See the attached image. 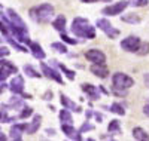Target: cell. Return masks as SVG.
Wrapping results in <instances>:
<instances>
[{
	"label": "cell",
	"mask_w": 149,
	"mask_h": 141,
	"mask_svg": "<svg viewBox=\"0 0 149 141\" xmlns=\"http://www.w3.org/2000/svg\"><path fill=\"white\" fill-rule=\"evenodd\" d=\"M85 58L88 61H91V62H95V64H104V61H106L104 54L102 52V50H98V49L86 50V52H85Z\"/></svg>",
	"instance_id": "8992f818"
},
{
	"label": "cell",
	"mask_w": 149,
	"mask_h": 141,
	"mask_svg": "<svg viewBox=\"0 0 149 141\" xmlns=\"http://www.w3.org/2000/svg\"><path fill=\"white\" fill-rule=\"evenodd\" d=\"M51 48H52V49H55L57 52H60V54H66V52H67V48H66L63 43H52V45H51Z\"/></svg>",
	"instance_id": "4316f807"
},
{
	"label": "cell",
	"mask_w": 149,
	"mask_h": 141,
	"mask_svg": "<svg viewBox=\"0 0 149 141\" xmlns=\"http://www.w3.org/2000/svg\"><path fill=\"white\" fill-rule=\"evenodd\" d=\"M143 80H145V85L149 88V73H146V74L143 76Z\"/></svg>",
	"instance_id": "836d02e7"
},
{
	"label": "cell",
	"mask_w": 149,
	"mask_h": 141,
	"mask_svg": "<svg viewBox=\"0 0 149 141\" xmlns=\"http://www.w3.org/2000/svg\"><path fill=\"white\" fill-rule=\"evenodd\" d=\"M128 5H130L128 2H124V0H122V2H118V3L112 5V6L104 8V9H103V14H104V15H119Z\"/></svg>",
	"instance_id": "52a82bcc"
},
{
	"label": "cell",
	"mask_w": 149,
	"mask_h": 141,
	"mask_svg": "<svg viewBox=\"0 0 149 141\" xmlns=\"http://www.w3.org/2000/svg\"><path fill=\"white\" fill-rule=\"evenodd\" d=\"M61 39H63L64 42H67V43H72V45H76V43H78V40H73V39H70V37H67L66 34H61Z\"/></svg>",
	"instance_id": "1f68e13d"
},
{
	"label": "cell",
	"mask_w": 149,
	"mask_h": 141,
	"mask_svg": "<svg viewBox=\"0 0 149 141\" xmlns=\"http://www.w3.org/2000/svg\"><path fill=\"white\" fill-rule=\"evenodd\" d=\"M31 113H33V110H31L30 107H24V109H22V113L19 114V119H26V118L31 116Z\"/></svg>",
	"instance_id": "f1b7e54d"
},
{
	"label": "cell",
	"mask_w": 149,
	"mask_h": 141,
	"mask_svg": "<svg viewBox=\"0 0 149 141\" xmlns=\"http://www.w3.org/2000/svg\"><path fill=\"white\" fill-rule=\"evenodd\" d=\"M40 67H42V71H43V74L46 76V77H49V79H52V80H55V82H58V83H63V79H61V76L55 71V70H52V68H49L46 64H40Z\"/></svg>",
	"instance_id": "4fadbf2b"
},
{
	"label": "cell",
	"mask_w": 149,
	"mask_h": 141,
	"mask_svg": "<svg viewBox=\"0 0 149 141\" xmlns=\"http://www.w3.org/2000/svg\"><path fill=\"white\" fill-rule=\"evenodd\" d=\"M30 14H31V18H33L34 21L45 24V22L51 21V18H52V15H54V8H52L51 5H48V3H43V5H40V6L31 9Z\"/></svg>",
	"instance_id": "7a4b0ae2"
},
{
	"label": "cell",
	"mask_w": 149,
	"mask_h": 141,
	"mask_svg": "<svg viewBox=\"0 0 149 141\" xmlns=\"http://www.w3.org/2000/svg\"><path fill=\"white\" fill-rule=\"evenodd\" d=\"M40 120H42V116H40V114H36V116L33 118V122L27 126V134H34L37 129H39Z\"/></svg>",
	"instance_id": "ac0fdd59"
},
{
	"label": "cell",
	"mask_w": 149,
	"mask_h": 141,
	"mask_svg": "<svg viewBox=\"0 0 149 141\" xmlns=\"http://www.w3.org/2000/svg\"><path fill=\"white\" fill-rule=\"evenodd\" d=\"M55 62H57V61H55ZM57 66H58V67H60L61 70H63L64 73H66V76H67V77H69L70 80H73V79H74V71L69 70V68H67L66 66H63V64H58V62H57Z\"/></svg>",
	"instance_id": "484cf974"
},
{
	"label": "cell",
	"mask_w": 149,
	"mask_h": 141,
	"mask_svg": "<svg viewBox=\"0 0 149 141\" xmlns=\"http://www.w3.org/2000/svg\"><path fill=\"white\" fill-rule=\"evenodd\" d=\"M51 98H52V92H51V91H48V92L43 95V100H51Z\"/></svg>",
	"instance_id": "e575fe53"
},
{
	"label": "cell",
	"mask_w": 149,
	"mask_h": 141,
	"mask_svg": "<svg viewBox=\"0 0 149 141\" xmlns=\"http://www.w3.org/2000/svg\"><path fill=\"white\" fill-rule=\"evenodd\" d=\"M104 2H110V0H104Z\"/></svg>",
	"instance_id": "ab89813d"
},
{
	"label": "cell",
	"mask_w": 149,
	"mask_h": 141,
	"mask_svg": "<svg viewBox=\"0 0 149 141\" xmlns=\"http://www.w3.org/2000/svg\"><path fill=\"white\" fill-rule=\"evenodd\" d=\"M122 21L134 24V22H139V21H140V18H139L137 15H136V14H128V15H125V17H122Z\"/></svg>",
	"instance_id": "d4e9b609"
},
{
	"label": "cell",
	"mask_w": 149,
	"mask_h": 141,
	"mask_svg": "<svg viewBox=\"0 0 149 141\" xmlns=\"http://www.w3.org/2000/svg\"><path fill=\"white\" fill-rule=\"evenodd\" d=\"M82 91L88 94L91 100H98V98H100V94H98L97 86H94V85H91V83H84V85H82Z\"/></svg>",
	"instance_id": "9a60e30c"
},
{
	"label": "cell",
	"mask_w": 149,
	"mask_h": 141,
	"mask_svg": "<svg viewBox=\"0 0 149 141\" xmlns=\"http://www.w3.org/2000/svg\"><path fill=\"white\" fill-rule=\"evenodd\" d=\"M143 111H145V114H146V116H149V104H148V106H145Z\"/></svg>",
	"instance_id": "d590c367"
},
{
	"label": "cell",
	"mask_w": 149,
	"mask_h": 141,
	"mask_svg": "<svg viewBox=\"0 0 149 141\" xmlns=\"http://www.w3.org/2000/svg\"><path fill=\"white\" fill-rule=\"evenodd\" d=\"M107 129H109L110 134H121V125H119L118 120H110Z\"/></svg>",
	"instance_id": "44dd1931"
},
{
	"label": "cell",
	"mask_w": 149,
	"mask_h": 141,
	"mask_svg": "<svg viewBox=\"0 0 149 141\" xmlns=\"http://www.w3.org/2000/svg\"><path fill=\"white\" fill-rule=\"evenodd\" d=\"M29 46H30V50H31V54L34 58L37 59H43L45 58V52H43V49L40 45H37L34 42H29Z\"/></svg>",
	"instance_id": "2e32d148"
},
{
	"label": "cell",
	"mask_w": 149,
	"mask_h": 141,
	"mask_svg": "<svg viewBox=\"0 0 149 141\" xmlns=\"http://www.w3.org/2000/svg\"><path fill=\"white\" fill-rule=\"evenodd\" d=\"M121 48L127 52H137L140 49V39L136 36H128L127 39L121 42Z\"/></svg>",
	"instance_id": "5b68a950"
},
{
	"label": "cell",
	"mask_w": 149,
	"mask_h": 141,
	"mask_svg": "<svg viewBox=\"0 0 149 141\" xmlns=\"http://www.w3.org/2000/svg\"><path fill=\"white\" fill-rule=\"evenodd\" d=\"M94 116H95V119H97L98 122H100V120L103 119V118H102V114H98V113H94Z\"/></svg>",
	"instance_id": "8d00e7d4"
},
{
	"label": "cell",
	"mask_w": 149,
	"mask_h": 141,
	"mask_svg": "<svg viewBox=\"0 0 149 141\" xmlns=\"http://www.w3.org/2000/svg\"><path fill=\"white\" fill-rule=\"evenodd\" d=\"M0 54H2V57H3V55H9L8 48H3V46H2V49H0Z\"/></svg>",
	"instance_id": "d6a6232c"
},
{
	"label": "cell",
	"mask_w": 149,
	"mask_h": 141,
	"mask_svg": "<svg viewBox=\"0 0 149 141\" xmlns=\"http://www.w3.org/2000/svg\"><path fill=\"white\" fill-rule=\"evenodd\" d=\"M137 52H139L140 55L148 54V52H149V43H143V45H142V48H140V50H137Z\"/></svg>",
	"instance_id": "4dcf8cb0"
},
{
	"label": "cell",
	"mask_w": 149,
	"mask_h": 141,
	"mask_svg": "<svg viewBox=\"0 0 149 141\" xmlns=\"http://www.w3.org/2000/svg\"><path fill=\"white\" fill-rule=\"evenodd\" d=\"M133 138L139 140V141H145V140H149V135L146 134L145 129H142V128H134L133 129Z\"/></svg>",
	"instance_id": "d6986e66"
},
{
	"label": "cell",
	"mask_w": 149,
	"mask_h": 141,
	"mask_svg": "<svg viewBox=\"0 0 149 141\" xmlns=\"http://www.w3.org/2000/svg\"><path fill=\"white\" fill-rule=\"evenodd\" d=\"M8 15H9V19H10V22L14 24L17 28H21V30H27V27H26V24H24V21L19 18V15L17 14V12H15L14 9H9V10H8Z\"/></svg>",
	"instance_id": "8fae6325"
},
{
	"label": "cell",
	"mask_w": 149,
	"mask_h": 141,
	"mask_svg": "<svg viewBox=\"0 0 149 141\" xmlns=\"http://www.w3.org/2000/svg\"><path fill=\"white\" fill-rule=\"evenodd\" d=\"M149 2L148 0H130V5L136 6V8H140V6H146Z\"/></svg>",
	"instance_id": "83f0119b"
},
{
	"label": "cell",
	"mask_w": 149,
	"mask_h": 141,
	"mask_svg": "<svg viewBox=\"0 0 149 141\" xmlns=\"http://www.w3.org/2000/svg\"><path fill=\"white\" fill-rule=\"evenodd\" d=\"M93 129H94V125H91V123H88V122H86V123H84V125L81 126L79 132L82 134V132H85V131H93Z\"/></svg>",
	"instance_id": "f546056e"
},
{
	"label": "cell",
	"mask_w": 149,
	"mask_h": 141,
	"mask_svg": "<svg viewBox=\"0 0 149 141\" xmlns=\"http://www.w3.org/2000/svg\"><path fill=\"white\" fill-rule=\"evenodd\" d=\"M112 82H113V88L118 89H128L134 85V80L124 73H115L113 77H112Z\"/></svg>",
	"instance_id": "3957f363"
},
{
	"label": "cell",
	"mask_w": 149,
	"mask_h": 141,
	"mask_svg": "<svg viewBox=\"0 0 149 141\" xmlns=\"http://www.w3.org/2000/svg\"><path fill=\"white\" fill-rule=\"evenodd\" d=\"M24 71H26V74H29L30 77H40V76H42V74L37 73L31 66H24Z\"/></svg>",
	"instance_id": "cb8c5ba5"
},
{
	"label": "cell",
	"mask_w": 149,
	"mask_h": 141,
	"mask_svg": "<svg viewBox=\"0 0 149 141\" xmlns=\"http://www.w3.org/2000/svg\"><path fill=\"white\" fill-rule=\"evenodd\" d=\"M46 134H48V135H54L55 131H54V129H46Z\"/></svg>",
	"instance_id": "74e56055"
},
{
	"label": "cell",
	"mask_w": 149,
	"mask_h": 141,
	"mask_svg": "<svg viewBox=\"0 0 149 141\" xmlns=\"http://www.w3.org/2000/svg\"><path fill=\"white\" fill-rule=\"evenodd\" d=\"M110 111H113V113H116V114H121V116H124V114H125V110H124V107L119 106L118 102H113V104L110 106Z\"/></svg>",
	"instance_id": "603a6c76"
},
{
	"label": "cell",
	"mask_w": 149,
	"mask_h": 141,
	"mask_svg": "<svg viewBox=\"0 0 149 141\" xmlns=\"http://www.w3.org/2000/svg\"><path fill=\"white\" fill-rule=\"evenodd\" d=\"M90 70H91L93 74L98 76V77H102V79L107 77V74H109V70H107V67L104 66V64H95V62H94Z\"/></svg>",
	"instance_id": "5bb4252c"
},
{
	"label": "cell",
	"mask_w": 149,
	"mask_h": 141,
	"mask_svg": "<svg viewBox=\"0 0 149 141\" xmlns=\"http://www.w3.org/2000/svg\"><path fill=\"white\" fill-rule=\"evenodd\" d=\"M60 119H61V123H72V114L69 113L67 109L60 111Z\"/></svg>",
	"instance_id": "7402d4cb"
},
{
	"label": "cell",
	"mask_w": 149,
	"mask_h": 141,
	"mask_svg": "<svg viewBox=\"0 0 149 141\" xmlns=\"http://www.w3.org/2000/svg\"><path fill=\"white\" fill-rule=\"evenodd\" d=\"M60 101H61V104H63L66 109H69V110H74V111H81V107L76 106L69 97H66V95H63V94L60 95Z\"/></svg>",
	"instance_id": "e0dca14e"
},
{
	"label": "cell",
	"mask_w": 149,
	"mask_h": 141,
	"mask_svg": "<svg viewBox=\"0 0 149 141\" xmlns=\"http://www.w3.org/2000/svg\"><path fill=\"white\" fill-rule=\"evenodd\" d=\"M52 25H54V28L58 30L60 33H64V30H66V18H64L63 15H60V17L52 22Z\"/></svg>",
	"instance_id": "ffe728a7"
},
{
	"label": "cell",
	"mask_w": 149,
	"mask_h": 141,
	"mask_svg": "<svg viewBox=\"0 0 149 141\" xmlns=\"http://www.w3.org/2000/svg\"><path fill=\"white\" fill-rule=\"evenodd\" d=\"M72 31L74 36L84 37V39H94L95 37V30L94 27H91V24L86 21L85 18H74L73 24H72Z\"/></svg>",
	"instance_id": "6da1fadb"
},
{
	"label": "cell",
	"mask_w": 149,
	"mask_h": 141,
	"mask_svg": "<svg viewBox=\"0 0 149 141\" xmlns=\"http://www.w3.org/2000/svg\"><path fill=\"white\" fill-rule=\"evenodd\" d=\"M97 27L100 28L109 39H115L119 36V30H116L107 19H97Z\"/></svg>",
	"instance_id": "277c9868"
},
{
	"label": "cell",
	"mask_w": 149,
	"mask_h": 141,
	"mask_svg": "<svg viewBox=\"0 0 149 141\" xmlns=\"http://www.w3.org/2000/svg\"><path fill=\"white\" fill-rule=\"evenodd\" d=\"M61 129H63V132H64L69 138H72V140H78V141L82 140L81 134L72 126V123H61Z\"/></svg>",
	"instance_id": "30bf717a"
},
{
	"label": "cell",
	"mask_w": 149,
	"mask_h": 141,
	"mask_svg": "<svg viewBox=\"0 0 149 141\" xmlns=\"http://www.w3.org/2000/svg\"><path fill=\"white\" fill-rule=\"evenodd\" d=\"M81 2H86V3H94L95 0H81Z\"/></svg>",
	"instance_id": "f35d334b"
},
{
	"label": "cell",
	"mask_w": 149,
	"mask_h": 141,
	"mask_svg": "<svg viewBox=\"0 0 149 141\" xmlns=\"http://www.w3.org/2000/svg\"><path fill=\"white\" fill-rule=\"evenodd\" d=\"M0 66H2V76H0L2 82H3L5 79H8V76H9V74H14V73L18 71V68L14 66V64L9 62V61H6V59H2Z\"/></svg>",
	"instance_id": "ba28073f"
},
{
	"label": "cell",
	"mask_w": 149,
	"mask_h": 141,
	"mask_svg": "<svg viewBox=\"0 0 149 141\" xmlns=\"http://www.w3.org/2000/svg\"><path fill=\"white\" fill-rule=\"evenodd\" d=\"M22 89H24V79H22V76H15L14 80L10 82V91L14 92L15 95H18V94L22 95Z\"/></svg>",
	"instance_id": "7c38bea8"
},
{
	"label": "cell",
	"mask_w": 149,
	"mask_h": 141,
	"mask_svg": "<svg viewBox=\"0 0 149 141\" xmlns=\"http://www.w3.org/2000/svg\"><path fill=\"white\" fill-rule=\"evenodd\" d=\"M27 131V125L26 123H17L10 128V138L19 141L22 138V132Z\"/></svg>",
	"instance_id": "9c48e42d"
}]
</instances>
